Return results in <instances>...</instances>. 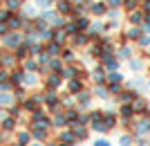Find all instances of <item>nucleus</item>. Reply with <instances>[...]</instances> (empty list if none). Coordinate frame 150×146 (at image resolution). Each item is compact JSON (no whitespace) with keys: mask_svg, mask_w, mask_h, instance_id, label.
Here are the masks:
<instances>
[{"mask_svg":"<svg viewBox=\"0 0 150 146\" xmlns=\"http://www.w3.org/2000/svg\"><path fill=\"white\" fill-rule=\"evenodd\" d=\"M40 18L50 27H63L65 25V18H63L58 11H54V9H43V11H40Z\"/></svg>","mask_w":150,"mask_h":146,"instance_id":"nucleus-1","label":"nucleus"},{"mask_svg":"<svg viewBox=\"0 0 150 146\" xmlns=\"http://www.w3.org/2000/svg\"><path fill=\"white\" fill-rule=\"evenodd\" d=\"M92 16H96V18H101V16H105L108 14V5H105V0H92L90 2V9H88Z\"/></svg>","mask_w":150,"mask_h":146,"instance_id":"nucleus-2","label":"nucleus"},{"mask_svg":"<svg viewBox=\"0 0 150 146\" xmlns=\"http://www.w3.org/2000/svg\"><path fill=\"white\" fill-rule=\"evenodd\" d=\"M56 11L65 18H69L72 14H74V2L72 0H56Z\"/></svg>","mask_w":150,"mask_h":146,"instance_id":"nucleus-3","label":"nucleus"},{"mask_svg":"<svg viewBox=\"0 0 150 146\" xmlns=\"http://www.w3.org/2000/svg\"><path fill=\"white\" fill-rule=\"evenodd\" d=\"M2 38H5V47H11V50H13V47H18V45L23 43V38H20V34L16 32V29H11V32H7L5 36H2Z\"/></svg>","mask_w":150,"mask_h":146,"instance_id":"nucleus-4","label":"nucleus"},{"mask_svg":"<svg viewBox=\"0 0 150 146\" xmlns=\"http://www.w3.org/2000/svg\"><path fill=\"white\" fill-rule=\"evenodd\" d=\"M144 18H146V14L141 11V7L134 9V11H128V20H130V25H144Z\"/></svg>","mask_w":150,"mask_h":146,"instance_id":"nucleus-5","label":"nucleus"},{"mask_svg":"<svg viewBox=\"0 0 150 146\" xmlns=\"http://www.w3.org/2000/svg\"><path fill=\"white\" fill-rule=\"evenodd\" d=\"M67 36L69 34L65 32V27H56V32H54V41H56V43H65Z\"/></svg>","mask_w":150,"mask_h":146,"instance_id":"nucleus-6","label":"nucleus"},{"mask_svg":"<svg viewBox=\"0 0 150 146\" xmlns=\"http://www.w3.org/2000/svg\"><path fill=\"white\" fill-rule=\"evenodd\" d=\"M139 5H141V0H123V7H121V9H125V14H128V11L139 9Z\"/></svg>","mask_w":150,"mask_h":146,"instance_id":"nucleus-7","label":"nucleus"},{"mask_svg":"<svg viewBox=\"0 0 150 146\" xmlns=\"http://www.w3.org/2000/svg\"><path fill=\"white\" fill-rule=\"evenodd\" d=\"M25 0H5V7L9 11H20V7H23Z\"/></svg>","mask_w":150,"mask_h":146,"instance_id":"nucleus-8","label":"nucleus"},{"mask_svg":"<svg viewBox=\"0 0 150 146\" xmlns=\"http://www.w3.org/2000/svg\"><path fill=\"white\" fill-rule=\"evenodd\" d=\"M45 52H47L50 56H58V52H61V43H56V41H54V43H50Z\"/></svg>","mask_w":150,"mask_h":146,"instance_id":"nucleus-9","label":"nucleus"},{"mask_svg":"<svg viewBox=\"0 0 150 146\" xmlns=\"http://www.w3.org/2000/svg\"><path fill=\"white\" fill-rule=\"evenodd\" d=\"M52 2H54V0H36V7L38 9H50Z\"/></svg>","mask_w":150,"mask_h":146,"instance_id":"nucleus-10","label":"nucleus"},{"mask_svg":"<svg viewBox=\"0 0 150 146\" xmlns=\"http://www.w3.org/2000/svg\"><path fill=\"white\" fill-rule=\"evenodd\" d=\"M137 130H139V133H148V130H150V121H139Z\"/></svg>","mask_w":150,"mask_h":146,"instance_id":"nucleus-11","label":"nucleus"},{"mask_svg":"<svg viewBox=\"0 0 150 146\" xmlns=\"http://www.w3.org/2000/svg\"><path fill=\"white\" fill-rule=\"evenodd\" d=\"M130 54H132V52H130V47H121L117 56H119V58H130Z\"/></svg>","mask_w":150,"mask_h":146,"instance_id":"nucleus-12","label":"nucleus"},{"mask_svg":"<svg viewBox=\"0 0 150 146\" xmlns=\"http://www.w3.org/2000/svg\"><path fill=\"white\" fill-rule=\"evenodd\" d=\"M105 5L108 7H119L121 9V7H123V0H105Z\"/></svg>","mask_w":150,"mask_h":146,"instance_id":"nucleus-13","label":"nucleus"},{"mask_svg":"<svg viewBox=\"0 0 150 146\" xmlns=\"http://www.w3.org/2000/svg\"><path fill=\"white\" fill-rule=\"evenodd\" d=\"M139 7H141V11H144V14H150V0H141V5H139Z\"/></svg>","mask_w":150,"mask_h":146,"instance_id":"nucleus-14","label":"nucleus"},{"mask_svg":"<svg viewBox=\"0 0 150 146\" xmlns=\"http://www.w3.org/2000/svg\"><path fill=\"white\" fill-rule=\"evenodd\" d=\"M130 65H132V70H139V68H141L144 63H141L139 58H132V61H130Z\"/></svg>","mask_w":150,"mask_h":146,"instance_id":"nucleus-15","label":"nucleus"},{"mask_svg":"<svg viewBox=\"0 0 150 146\" xmlns=\"http://www.w3.org/2000/svg\"><path fill=\"white\" fill-rule=\"evenodd\" d=\"M61 72H63V76H74L76 70H74V68H65V70H61Z\"/></svg>","mask_w":150,"mask_h":146,"instance_id":"nucleus-16","label":"nucleus"},{"mask_svg":"<svg viewBox=\"0 0 150 146\" xmlns=\"http://www.w3.org/2000/svg\"><path fill=\"white\" fill-rule=\"evenodd\" d=\"M7 29H9V27H7V23H0V36H5Z\"/></svg>","mask_w":150,"mask_h":146,"instance_id":"nucleus-17","label":"nucleus"},{"mask_svg":"<svg viewBox=\"0 0 150 146\" xmlns=\"http://www.w3.org/2000/svg\"><path fill=\"white\" fill-rule=\"evenodd\" d=\"M96 95H99V97H105L108 92H105V88H96Z\"/></svg>","mask_w":150,"mask_h":146,"instance_id":"nucleus-18","label":"nucleus"},{"mask_svg":"<svg viewBox=\"0 0 150 146\" xmlns=\"http://www.w3.org/2000/svg\"><path fill=\"white\" fill-rule=\"evenodd\" d=\"M121 146H130V137H121Z\"/></svg>","mask_w":150,"mask_h":146,"instance_id":"nucleus-19","label":"nucleus"},{"mask_svg":"<svg viewBox=\"0 0 150 146\" xmlns=\"http://www.w3.org/2000/svg\"><path fill=\"white\" fill-rule=\"evenodd\" d=\"M58 65H61V63H58L56 58H52V61H50V68H58Z\"/></svg>","mask_w":150,"mask_h":146,"instance_id":"nucleus-20","label":"nucleus"},{"mask_svg":"<svg viewBox=\"0 0 150 146\" xmlns=\"http://www.w3.org/2000/svg\"><path fill=\"white\" fill-rule=\"evenodd\" d=\"M69 88H72V92H76V90H79V81H72V85H69Z\"/></svg>","mask_w":150,"mask_h":146,"instance_id":"nucleus-21","label":"nucleus"},{"mask_svg":"<svg viewBox=\"0 0 150 146\" xmlns=\"http://www.w3.org/2000/svg\"><path fill=\"white\" fill-rule=\"evenodd\" d=\"M121 113H123V115H130L132 108H130V106H123V110H121Z\"/></svg>","mask_w":150,"mask_h":146,"instance_id":"nucleus-22","label":"nucleus"},{"mask_svg":"<svg viewBox=\"0 0 150 146\" xmlns=\"http://www.w3.org/2000/svg\"><path fill=\"white\" fill-rule=\"evenodd\" d=\"M7 101H11V99H9L7 95H2V97H0V103H7Z\"/></svg>","mask_w":150,"mask_h":146,"instance_id":"nucleus-23","label":"nucleus"},{"mask_svg":"<svg viewBox=\"0 0 150 146\" xmlns=\"http://www.w3.org/2000/svg\"><path fill=\"white\" fill-rule=\"evenodd\" d=\"M96 146H110V144H108L105 140H99V142H96Z\"/></svg>","mask_w":150,"mask_h":146,"instance_id":"nucleus-24","label":"nucleus"},{"mask_svg":"<svg viewBox=\"0 0 150 146\" xmlns=\"http://www.w3.org/2000/svg\"><path fill=\"white\" fill-rule=\"evenodd\" d=\"M2 5H5V0H0V7H2Z\"/></svg>","mask_w":150,"mask_h":146,"instance_id":"nucleus-25","label":"nucleus"}]
</instances>
